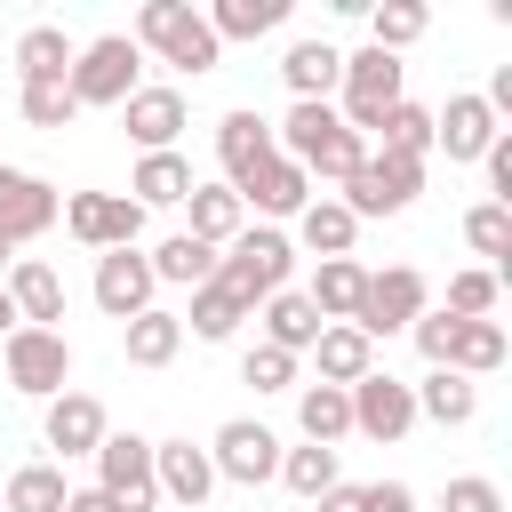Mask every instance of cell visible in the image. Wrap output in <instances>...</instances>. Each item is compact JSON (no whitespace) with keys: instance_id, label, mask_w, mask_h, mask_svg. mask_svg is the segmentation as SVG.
<instances>
[{"instance_id":"6da1fadb","label":"cell","mask_w":512,"mask_h":512,"mask_svg":"<svg viewBox=\"0 0 512 512\" xmlns=\"http://www.w3.org/2000/svg\"><path fill=\"white\" fill-rule=\"evenodd\" d=\"M272 144H280L304 176H328V184H344V176L368 160V136H352V128L336 120V104H288V120L272 128Z\"/></svg>"},{"instance_id":"7a4b0ae2","label":"cell","mask_w":512,"mask_h":512,"mask_svg":"<svg viewBox=\"0 0 512 512\" xmlns=\"http://www.w3.org/2000/svg\"><path fill=\"white\" fill-rule=\"evenodd\" d=\"M128 40L152 48L160 64H176V72H216L224 64V40L208 32V16H192V0H144Z\"/></svg>"},{"instance_id":"3957f363","label":"cell","mask_w":512,"mask_h":512,"mask_svg":"<svg viewBox=\"0 0 512 512\" xmlns=\"http://www.w3.org/2000/svg\"><path fill=\"white\" fill-rule=\"evenodd\" d=\"M288 264H296L288 232H272V224H248V232L232 240V256H216V288H224V296H240V304L256 312L264 296H280V288H288Z\"/></svg>"},{"instance_id":"277c9868","label":"cell","mask_w":512,"mask_h":512,"mask_svg":"<svg viewBox=\"0 0 512 512\" xmlns=\"http://www.w3.org/2000/svg\"><path fill=\"white\" fill-rule=\"evenodd\" d=\"M136 72H144V48H136L128 32H104V40H88V48L72 56L64 80H72V104L88 112V104H128V96L144 88Z\"/></svg>"},{"instance_id":"5b68a950","label":"cell","mask_w":512,"mask_h":512,"mask_svg":"<svg viewBox=\"0 0 512 512\" xmlns=\"http://www.w3.org/2000/svg\"><path fill=\"white\" fill-rule=\"evenodd\" d=\"M336 88H344V112H336V120H344L352 136H376V120L400 104V56L360 48V56H344V80H336Z\"/></svg>"},{"instance_id":"8992f818","label":"cell","mask_w":512,"mask_h":512,"mask_svg":"<svg viewBox=\"0 0 512 512\" xmlns=\"http://www.w3.org/2000/svg\"><path fill=\"white\" fill-rule=\"evenodd\" d=\"M416 192H424V160H400V152H368V160L344 176L352 224H360V216H400Z\"/></svg>"},{"instance_id":"52a82bcc","label":"cell","mask_w":512,"mask_h":512,"mask_svg":"<svg viewBox=\"0 0 512 512\" xmlns=\"http://www.w3.org/2000/svg\"><path fill=\"white\" fill-rule=\"evenodd\" d=\"M0 360H8V384H16L24 400H56V392L72 384V344H64V328H16V336L0 344Z\"/></svg>"},{"instance_id":"ba28073f","label":"cell","mask_w":512,"mask_h":512,"mask_svg":"<svg viewBox=\"0 0 512 512\" xmlns=\"http://www.w3.org/2000/svg\"><path fill=\"white\" fill-rule=\"evenodd\" d=\"M96 488H104L120 512H152V504H160L152 440H144V432H104V440H96Z\"/></svg>"},{"instance_id":"9c48e42d","label":"cell","mask_w":512,"mask_h":512,"mask_svg":"<svg viewBox=\"0 0 512 512\" xmlns=\"http://www.w3.org/2000/svg\"><path fill=\"white\" fill-rule=\"evenodd\" d=\"M64 232L80 248H136L144 240V208L128 192H72L64 200Z\"/></svg>"},{"instance_id":"30bf717a","label":"cell","mask_w":512,"mask_h":512,"mask_svg":"<svg viewBox=\"0 0 512 512\" xmlns=\"http://www.w3.org/2000/svg\"><path fill=\"white\" fill-rule=\"evenodd\" d=\"M424 312V272L416 264H384V272H368V296H360V312H352V328L376 344V336H392V328H408Z\"/></svg>"},{"instance_id":"8fae6325","label":"cell","mask_w":512,"mask_h":512,"mask_svg":"<svg viewBox=\"0 0 512 512\" xmlns=\"http://www.w3.org/2000/svg\"><path fill=\"white\" fill-rule=\"evenodd\" d=\"M208 464H216V480H232V488H264V480L280 472V440H272L256 416H232V424H216Z\"/></svg>"},{"instance_id":"7c38bea8","label":"cell","mask_w":512,"mask_h":512,"mask_svg":"<svg viewBox=\"0 0 512 512\" xmlns=\"http://www.w3.org/2000/svg\"><path fill=\"white\" fill-rule=\"evenodd\" d=\"M56 216H64V200H56L48 176H32V168H0V240H8V248L40 240Z\"/></svg>"},{"instance_id":"4fadbf2b","label":"cell","mask_w":512,"mask_h":512,"mask_svg":"<svg viewBox=\"0 0 512 512\" xmlns=\"http://www.w3.org/2000/svg\"><path fill=\"white\" fill-rule=\"evenodd\" d=\"M344 400H352V432H368V440H400L416 424V392L400 376H384V368H368Z\"/></svg>"},{"instance_id":"5bb4252c","label":"cell","mask_w":512,"mask_h":512,"mask_svg":"<svg viewBox=\"0 0 512 512\" xmlns=\"http://www.w3.org/2000/svg\"><path fill=\"white\" fill-rule=\"evenodd\" d=\"M152 288H160V280H152V264H144L136 248H104V256H96V304H104L120 328H128L136 312H152Z\"/></svg>"},{"instance_id":"9a60e30c","label":"cell","mask_w":512,"mask_h":512,"mask_svg":"<svg viewBox=\"0 0 512 512\" xmlns=\"http://www.w3.org/2000/svg\"><path fill=\"white\" fill-rule=\"evenodd\" d=\"M152 480H160V496L184 504V512H200V504L216 496V464H208V448H192V440H152Z\"/></svg>"},{"instance_id":"2e32d148","label":"cell","mask_w":512,"mask_h":512,"mask_svg":"<svg viewBox=\"0 0 512 512\" xmlns=\"http://www.w3.org/2000/svg\"><path fill=\"white\" fill-rule=\"evenodd\" d=\"M272 152H280V144H272V120H264V112H224V120H216V160H224V184H232V192H240Z\"/></svg>"},{"instance_id":"e0dca14e","label":"cell","mask_w":512,"mask_h":512,"mask_svg":"<svg viewBox=\"0 0 512 512\" xmlns=\"http://www.w3.org/2000/svg\"><path fill=\"white\" fill-rule=\"evenodd\" d=\"M496 136H504V128H496V112H488L480 96H448V104L432 112V144H440L448 160H480Z\"/></svg>"},{"instance_id":"ac0fdd59","label":"cell","mask_w":512,"mask_h":512,"mask_svg":"<svg viewBox=\"0 0 512 512\" xmlns=\"http://www.w3.org/2000/svg\"><path fill=\"white\" fill-rule=\"evenodd\" d=\"M40 432H48V448H64V456H96V440H104L112 424H104V400H96V392H56L48 416H40Z\"/></svg>"},{"instance_id":"d6986e66","label":"cell","mask_w":512,"mask_h":512,"mask_svg":"<svg viewBox=\"0 0 512 512\" xmlns=\"http://www.w3.org/2000/svg\"><path fill=\"white\" fill-rule=\"evenodd\" d=\"M120 128H128V144H144V152H176L184 96H176V88H136V96L120 104Z\"/></svg>"},{"instance_id":"ffe728a7","label":"cell","mask_w":512,"mask_h":512,"mask_svg":"<svg viewBox=\"0 0 512 512\" xmlns=\"http://www.w3.org/2000/svg\"><path fill=\"white\" fill-rule=\"evenodd\" d=\"M304 200H312V176H304L288 152H272V160L240 184V208H256V216H304Z\"/></svg>"},{"instance_id":"44dd1931","label":"cell","mask_w":512,"mask_h":512,"mask_svg":"<svg viewBox=\"0 0 512 512\" xmlns=\"http://www.w3.org/2000/svg\"><path fill=\"white\" fill-rule=\"evenodd\" d=\"M8 304H16V328H56L64 320V280L40 264V256H24V264H8Z\"/></svg>"},{"instance_id":"7402d4cb","label":"cell","mask_w":512,"mask_h":512,"mask_svg":"<svg viewBox=\"0 0 512 512\" xmlns=\"http://www.w3.org/2000/svg\"><path fill=\"white\" fill-rule=\"evenodd\" d=\"M280 80H288L296 104H328V88L344 80V48H328V40H296V48L280 56Z\"/></svg>"},{"instance_id":"603a6c76","label":"cell","mask_w":512,"mask_h":512,"mask_svg":"<svg viewBox=\"0 0 512 512\" xmlns=\"http://www.w3.org/2000/svg\"><path fill=\"white\" fill-rule=\"evenodd\" d=\"M360 296H368V264H352V256H328V264L312 272V288H304V304H312L320 320H344V328H352Z\"/></svg>"},{"instance_id":"cb8c5ba5","label":"cell","mask_w":512,"mask_h":512,"mask_svg":"<svg viewBox=\"0 0 512 512\" xmlns=\"http://www.w3.org/2000/svg\"><path fill=\"white\" fill-rule=\"evenodd\" d=\"M256 312H264V344H280V352H296V360H304V352L320 344V328H328V320L304 304V288H280V296H264Z\"/></svg>"},{"instance_id":"d4e9b609","label":"cell","mask_w":512,"mask_h":512,"mask_svg":"<svg viewBox=\"0 0 512 512\" xmlns=\"http://www.w3.org/2000/svg\"><path fill=\"white\" fill-rule=\"evenodd\" d=\"M312 360H320V384H336V392H352L368 368H376V344L360 336V328H344V320H328L320 328V344H312Z\"/></svg>"},{"instance_id":"484cf974","label":"cell","mask_w":512,"mask_h":512,"mask_svg":"<svg viewBox=\"0 0 512 512\" xmlns=\"http://www.w3.org/2000/svg\"><path fill=\"white\" fill-rule=\"evenodd\" d=\"M128 200H136V208H176V200H192V160H184V152H144L136 176H128Z\"/></svg>"},{"instance_id":"4316f807","label":"cell","mask_w":512,"mask_h":512,"mask_svg":"<svg viewBox=\"0 0 512 512\" xmlns=\"http://www.w3.org/2000/svg\"><path fill=\"white\" fill-rule=\"evenodd\" d=\"M184 208H192V224H184V232H192V240H208V248H224V240H240V232H248V208H240V192H232V184H192V200H184Z\"/></svg>"},{"instance_id":"83f0119b","label":"cell","mask_w":512,"mask_h":512,"mask_svg":"<svg viewBox=\"0 0 512 512\" xmlns=\"http://www.w3.org/2000/svg\"><path fill=\"white\" fill-rule=\"evenodd\" d=\"M120 344H128V368H168V360L184 352V320L152 304V312H136V320L120 328Z\"/></svg>"},{"instance_id":"f1b7e54d","label":"cell","mask_w":512,"mask_h":512,"mask_svg":"<svg viewBox=\"0 0 512 512\" xmlns=\"http://www.w3.org/2000/svg\"><path fill=\"white\" fill-rule=\"evenodd\" d=\"M408 392H416V416H432V424H472V416H480V384L456 376V368H432V376L408 384Z\"/></svg>"},{"instance_id":"f546056e","label":"cell","mask_w":512,"mask_h":512,"mask_svg":"<svg viewBox=\"0 0 512 512\" xmlns=\"http://www.w3.org/2000/svg\"><path fill=\"white\" fill-rule=\"evenodd\" d=\"M296 240L328 264V256H352V240H360V224H352V208L344 200H304V216H296Z\"/></svg>"},{"instance_id":"4dcf8cb0","label":"cell","mask_w":512,"mask_h":512,"mask_svg":"<svg viewBox=\"0 0 512 512\" xmlns=\"http://www.w3.org/2000/svg\"><path fill=\"white\" fill-rule=\"evenodd\" d=\"M144 264H152V280H168V288H200V280H216V248L192 240V232H168Z\"/></svg>"},{"instance_id":"1f68e13d","label":"cell","mask_w":512,"mask_h":512,"mask_svg":"<svg viewBox=\"0 0 512 512\" xmlns=\"http://www.w3.org/2000/svg\"><path fill=\"white\" fill-rule=\"evenodd\" d=\"M296 424H304L312 448H336V440L352 432V400H344L336 384H304V392H296Z\"/></svg>"},{"instance_id":"d6a6232c","label":"cell","mask_w":512,"mask_h":512,"mask_svg":"<svg viewBox=\"0 0 512 512\" xmlns=\"http://www.w3.org/2000/svg\"><path fill=\"white\" fill-rule=\"evenodd\" d=\"M288 24V0H216L208 8V32L216 40H264Z\"/></svg>"},{"instance_id":"836d02e7","label":"cell","mask_w":512,"mask_h":512,"mask_svg":"<svg viewBox=\"0 0 512 512\" xmlns=\"http://www.w3.org/2000/svg\"><path fill=\"white\" fill-rule=\"evenodd\" d=\"M272 480H280L288 496L320 504V496L336 488V448H312V440H304V448H280V472H272Z\"/></svg>"},{"instance_id":"e575fe53","label":"cell","mask_w":512,"mask_h":512,"mask_svg":"<svg viewBox=\"0 0 512 512\" xmlns=\"http://www.w3.org/2000/svg\"><path fill=\"white\" fill-rule=\"evenodd\" d=\"M72 56H80V48L64 40V24H32V32L16 40V72H24V80H64Z\"/></svg>"},{"instance_id":"d590c367","label":"cell","mask_w":512,"mask_h":512,"mask_svg":"<svg viewBox=\"0 0 512 512\" xmlns=\"http://www.w3.org/2000/svg\"><path fill=\"white\" fill-rule=\"evenodd\" d=\"M64 496H72V488H64V472H56V464H16V472H8V488H0V504H8V512H64Z\"/></svg>"},{"instance_id":"8d00e7d4","label":"cell","mask_w":512,"mask_h":512,"mask_svg":"<svg viewBox=\"0 0 512 512\" xmlns=\"http://www.w3.org/2000/svg\"><path fill=\"white\" fill-rule=\"evenodd\" d=\"M424 0H376L368 8V48H384V56H400L408 40H424Z\"/></svg>"},{"instance_id":"74e56055","label":"cell","mask_w":512,"mask_h":512,"mask_svg":"<svg viewBox=\"0 0 512 512\" xmlns=\"http://www.w3.org/2000/svg\"><path fill=\"white\" fill-rule=\"evenodd\" d=\"M240 320H256V312H248L240 296H224L216 280H200V288H192V336H200V344H224V336H232Z\"/></svg>"},{"instance_id":"f35d334b","label":"cell","mask_w":512,"mask_h":512,"mask_svg":"<svg viewBox=\"0 0 512 512\" xmlns=\"http://www.w3.org/2000/svg\"><path fill=\"white\" fill-rule=\"evenodd\" d=\"M376 136H384V152H400V160H424V152H432V112L400 96V104L376 120Z\"/></svg>"},{"instance_id":"ab89813d","label":"cell","mask_w":512,"mask_h":512,"mask_svg":"<svg viewBox=\"0 0 512 512\" xmlns=\"http://www.w3.org/2000/svg\"><path fill=\"white\" fill-rule=\"evenodd\" d=\"M448 368H456V376H488V368H504V328H496V320H464Z\"/></svg>"},{"instance_id":"60d3db41","label":"cell","mask_w":512,"mask_h":512,"mask_svg":"<svg viewBox=\"0 0 512 512\" xmlns=\"http://www.w3.org/2000/svg\"><path fill=\"white\" fill-rule=\"evenodd\" d=\"M16 104H24V120H32V128H72V120H80L72 80H24V96H16Z\"/></svg>"},{"instance_id":"b9f144b4","label":"cell","mask_w":512,"mask_h":512,"mask_svg":"<svg viewBox=\"0 0 512 512\" xmlns=\"http://www.w3.org/2000/svg\"><path fill=\"white\" fill-rule=\"evenodd\" d=\"M496 288H504L496 272H456V280H448V304H440V312H456V320H488V312H496Z\"/></svg>"},{"instance_id":"7bdbcfd3","label":"cell","mask_w":512,"mask_h":512,"mask_svg":"<svg viewBox=\"0 0 512 512\" xmlns=\"http://www.w3.org/2000/svg\"><path fill=\"white\" fill-rule=\"evenodd\" d=\"M464 240H472L480 256H512V208H496V200H480V208L464 216Z\"/></svg>"},{"instance_id":"ee69618b","label":"cell","mask_w":512,"mask_h":512,"mask_svg":"<svg viewBox=\"0 0 512 512\" xmlns=\"http://www.w3.org/2000/svg\"><path fill=\"white\" fill-rule=\"evenodd\" d=\"M456 328H464V320H456V312H432V304L408 320V336H416V352H424L432 368H448V352H456Z\"/></svg>"},{"instance_id":"f6af8a7d","label":"cell","mask_w":512,"mask_h":512,"mask_svg":"<svg viewBox=\"0 0 512 512\" xmlns=\"http://www.w3.org/2000/svg\"><path fill=\"white\" fill-rule=\"evenodd\" d=\"M240 376H248L256 392H288V384H296V352H280V344H248Z\"/></svg>"},{"instance_id":"bcb514c9","label":"cell","mask_w":512,"mask_h":512,"mask_svg":"<svg viewBox=\"0 0 512 512\" xmlns=\"http://www.w3.org/2000/svg\"><path fill=\"white\" fill-rule=\"evenodd\" d=\"M440 512H504V488H496V480H480V472H464V480H448Z\"/></svg>"},{"instance_id":"7dc6e473","label":"cell","mask_w":512,"mask_h":512,"mask_svg":"<svg viewBox=\"0 0 512 512\" xmlns=\"http://www.w3.org/2000/svg\"><path fill=\"white\" fill-rule=\"evenodd\" d=\"M368 512H416V488L408 480H376L368 488Z\"/></svg>"},{"instance_id":"c3c4849f","label":"cell","mask_w":512,"mask_h":512,"mask_svg":"<svg viewBox=\"0 0 512 512\" xmlns=\"http://www.w3.org/2000/svg\"><path fill=\"white\" fill-rule=\"evenodd\" d=\"M320 512H368V488H344V480H336V488L320 496Z\"/></svg>"},{"instance_id":"681fc988","label":"cell","mask_w":512,"mask_h":512,"mask_svg":"<svg viewBox=\"0 0 512 512\" xmlns=\"http://www.w3.org/2000/svg\"><path fill=\"white\" fill-rule=\"evenodd\" d=\"M64 512H120V504H112L104 488H72V496H64Z\"/></svg>"},{"instance_id":"f907efd6","label":"cell","mask_w":512,"mask_h":512,"mask_svg":"<svg viewBox=\"0 0 512 512\" xmlns=\"http://www.w3.org/2000/svg\"><path fill=\"white\" fill-rule=\"evenodd\" d=\"M16 336V304H8V288H0V344Z\"/></svg>"},{"instance_id":"816d5d0a","label":"cell","mask_w":512,"mask_h":512,"mask_svg":"<svg viewBox=\"0 0 512 512\" xmlns=\"http://www.w3.org/2000/svg\"><path fill=\"white\" fill-rule=\"evenodd\" d=\"M0 264H8V240H0Z\"/></svg>"},{"instance_id":"f5cc1de1","label":"cell","mask_w":512,"mask_h":512,"mask_svg":"<svg viewBox=\"0 0 512 512\" xmlns=\"http://www.w3.org/2000/svg\"><path fill=\"white\" fill-rule=\"evenodd\" d=\"M0 512H8V504H0Z\"/></svg>"}]
</instances>
